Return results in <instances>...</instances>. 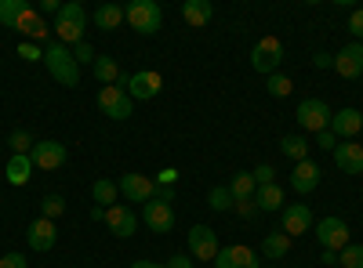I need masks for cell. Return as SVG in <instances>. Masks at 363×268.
I'll return each instance as SVG.
<instances>
[{"label": "cell", "mask_w": 363, "mask_h": 268, "mask_svg": "<svg viewBox=\"0 0 363 268\" xmlns=\"http://www.w3.org/2000/svg\"><path fill=\"white\" fill-rule=\"evenodd\" d=\"M44 66H48V73L62 83V87H77L80 83V66L73 62V51L66 47V44H48L44 47Z\"/></svg>", "instance_id": "cell-1"}, {"label": "cell", "mask_w": 363, "mask_h": 268, "mask_svg": "<svg viewBox=\"0 0 363 268\" xmlns=\"http://www.w3.org/2000/svg\"><path fill=\"white\" fill-rule=\"evenodd\" d=\"M124 22L135 29V33L153 37L160 29V22H164V11H160V4H153V0H131V4L124 8Z\"/></svg>", "instance_id": "cell-2"}, {"label": "cell", "mask_w": 363, "mask_h": 268, "mask_svg": "<svg viewBox=\"0 0 363 268\" xmlns=\"http://www.w3.org/2000/svg\"><path fill=\"white\" fill-rule=\"evenodd\" d=\"M84 29H87V11L80 4H62L55 18V33H58V44H80L84 40Z\"/></svg>", "instance_id": "cell-3"}, {"label": "cell", "mask_w": 363, "mask_h": 268, "mask_svg": "<svg viewBox=\"0 0 363 268\" xmlns=\"http://www.w3.org/2000/svg\"><path fill=\"white\" fill-rule=\"evenodd\" d=\"M280 62H284V44H280L277 37H262V40L255 44V51H251V66H255L258 73L272 76V73L280 69Z\"/></svg>", "instance_id": "cell-4"}, {"label": "cell", "mask_w": 363, "mask_h": 268, "mask_svg": "<svg viewBox=\"0 0 363 268\" xmlns=\"http://www.w3.org/2000/svg\"><path fill=\"white\" fill-rule=\"evenodd\" d=\"M316 240H320L323 250H335V254L352 243V240H349V225H345L342 218H335V214L323 218V221H316Z\"/></svg>", "instance_id": "cell-5"}, {"label": "cell", "mask_w": 363, "mask_h": 268, "mask_svg": "<svg viewBox=\"0 0 363 268\" xmlns=\"http://www.w3.org/2000/svg\"><path fill=\"white\" fill-rule=\"evenodd\" d=\"M330 116H335V112H330L327 102H320V98L298 102V127H306V131H313V134H320V131L330 127Z\"/></svg>", "instance_id": "cell-6"}, {"label": "cell", "mask_w": 363, "mask_h": 268, "mask_svg": "<svg viewBox=\"0 0 363 268\" xmlns=\"http://www.w3.org/2000/svg\"><path fill=\"white\" fill-rule=\"evenodd\" d=\"M131 95L124 91V87H102V91H99V109L109 116V120H128V116H131Z\"/></svg>", "instance_id": "cell-7"}, {"label": "cell", "mask_w": 363, "mask_h": 268, "mask_svg": "<svg viewBox=\"0 0 363 268\" xmlns=\"http://www.w3.org/2000/svg\"><path fill=\"white\" fill-rule=\"evenodd\" d=\"M218 235H215V228H207V225H193L189 228V254L193 257H200V261H215L218 257Z\"/></svg>", "instance_id": "cell-8"}, {"label": "cell", "mask_w": 363, "mask_h": 268, "mask_svg": "<svg viewBox=\"0 0 363 268\" xmlns=\"http://www.w3.org/2000/svg\"><path fill=\"white\" fill-rule=\"evenodd\" d=\"M29 160H33V167L40 170H58V167H66V145L62 141H37L33 145V153H29Z\"/></svg>", "instance_id": "cell-9"}, {"label": "cell", "mask_w": 363, "mask_h": 268, "mask_svg": "<svg viewBox=\"0 0 363 268\" xmlns=\"http://www.w3.org/2000/svg\"><path fill=\"white\" fill-rule=\"evenodd\" d=\"M160 87H164V80H160L157 69H138L135 76H128V95H131V102H135V98H138V102L157 98Z\"/></svg>", "instance_id": "cell-10"}, {"label": "cell", "mask_w": 363, "mask_h": 268, "mask_svg": "<svg viewBox=\"0 0 363 268\" xmlns=\"http://www.w3.org/2000/svg\"><path fill=\"white\" fill-rule=\"evenodd\" d=\"M116 189L124 192V199H131V203H149V199H153L157 182H149L145 174H120L116 177Z\"/></svg>", "instance_id": "cell-11"}, {"label": "cell", "mask_w": 363, "mask_h": 268, "mask_svg": "<svg viewBox=\"0 0 363 268\" xmlns=\"http://www.w3.org/2000/svg\"><path fill=\"white\" fill-rule=\"evenodd\" d=\"M335 73L345 76V80H356V76L363 73V44H359V40L345 44V47L335 54Z\"/></svg>", "instance_id": "cell-12"}, {"label": "cell", "mask_w": 363, "mask_h": 268, "mask_svg": "<svg viewBox=\"0 0 363 268\" xmlns=\"http://www.w3.org/2000/svg\"><path fill=\"white\" fill-rule=\"evenodd\" d=\"M142 221L153 228V232H171L174 228V206L171 203H157V199H149V203H142Z\"/></svg>", "instance_id": "cell-13"}, {"label": "cell", "mask_w": 363, "mask_h": 268, "mask_svg": "<svg viewBox=\"0 0 363 268\" xmlns=\"http://www.w3.org/2000/svg\"><path fill=\"white\" fill-rule=\"evenodd\" d=\"M359 131H363V112L359 109H338L335 116H330V134H335V138L352 141Z\"/></svg>", "instance_id": "cell-14"}, {"label": "cell", "mask_w": 363, "mask_h": 268, "mask_svg": "<svg viewBox=\"0 0 363 268\" xmlns=\"http://www.w3.org/2000/svg\"><path fill=\"white\" fill-rule=\"evenodd\" d=\"M106 225H109V232L116 235V240H128V235H135V228H138V218L128 211L124 203H113L106 211Z\"/></svg>", "instance_id": "cell-15"}, {"label": "cell", "mask_w": 363, "mask_h": 268, "mask_svg": "<svg viewBox=\"0 0 363 268\" xmlns=\"http://www.w3.org/2000/svg\"><path fill=\"white\" fill-rule=\"evenodd\" d=\"M215 268H262V261L251 247H222L215 257Z\"/></svg>", "instance_id": "cell-16"}, {"label": "cell", "mask_w": 363, "mask_h": 268, "mask_svg": "<svg viewBox=\"0 0 363 268\" xmlns=\"http://www.w3.org/2000/svg\"><path fill=\"white\" fill-rule=\"evenodd\" d=\"M313 228V211L306 203H291L284 206V235H301V232H309Z\"/></svg>", "instance_id": "cell-17"}, {"label": "cell", "mask_w": 363, "mask_h": 268, "mask_svg": "<svg viewBox=\"0 0 363 268\" xmlns=\"http://www.w3.org/2000/svg\"><path fill=\"white\" fill-rule=\"evenodd\" d=\"M335 163H338V170H345V174H363V145H359L356 138H352V141H338Z\"/></svg>", "instance_id": "cell-18"}, {"label": "cell", "mask_w": 363, "mask_h": 268, "mask_svg": "<svg viewBox=\"0 0 363 268\" xmlns=\"http://www.w3.org/2000/svg\"><path fill=\"white\" fill-rule=\"evenodd\" d=\"M316 185H320V167H316L313 160L294 163V170H291V189H294L298 196H306V192H313Z\"/></svg>", "instance_id": "cell-19"}, {"label": "cell", "mask_w": 363, "mask_h": 268, "mask_svg": "<svg viewBox=\"0 0 363 268\" xmlns=\"http://www.w3.org/2000/svg\"><path fill=\"white\" fill-rule=\"evenodd\" d=\"M26 243L33 247V250H51V247L58 243L55 221H48V218H37L33 225H29V232H26Z\"/></svg>", "instance_id": "cell-20"}, {"label": "cell", "mask_w": 363, "mask_h": 268, "mask_svg": "<svg viewBox=\"0 0 363 268\" xmlns=\"http://www.w3.org/2000/svg\"><path fill=\"white\" fill-rule=\"evenodd\" d=\"M182 18H186V25H193V29H203L211 18H215V8H211V0H186V4H182Z\"/></svg>", "instance_id": "cell-21"}, {"label": "cell", "mask_w": 363, "mask_h": 268, "mask_svg": "<svg viewBox=\"0 0 363 268\" xmlns=\"http://www.w3.org/2000/svg\"><path fill=\"white\" fill-rule=\"evenodd\" d=\"M15 29H18V33H22L29 44H33V40L40 44V40L48 37V25H44V18H40L33 8H26V11H22V18L15 22Z\"/></svg>", "instance_id": "cell-22"}, {"label": "cell", "mask_w": 363, "mask_h": 268, "mask_svg": "<svg viewBox=\"0 0 363 268\" xmlns=\"http://www.w3.org/2000/svg\"><path fill=\"white\" fill-rule=\"evenodd\" d=\"M225 189H229L233 203H240V199H255V192H258V185H255L251 170H240V174H233V182H229Z\"/></svg>", "instance_id": "cell-23"}, {"label": "cell", "mask_w": 363, "mask_h": 268, "mask_svg": "<svg viewBox=\"0 0 363 268\" xmlns=\"http://www.w3.org/2000/svg\"><path fill=\"white\" fill-rule=\"evenodd\" d=\"M95 25L106 29V33L120 29V25H124V8H120V4H102V8H95Z\"/></svg>", "instance_id": "cell-24"}, {"label": "cell", "mask_w": 363, "mask_h": 268, "mask_svg": "<svg viewBox=\"0 0 363 268\" xmlns=\"http://www.w3.org/2000/svg\"><path fill=\"white\" fill-rule=\"evenodd\" d=\"M255 203H258V211H280V206H284V189L277 182H272V185H258Z\"/></svg>", "instance_id": "cell-25"}, {"label": "cell", "mask_w": 363, "mask_h": 268, "mask_svg": "<svg viewBox=\"0 0 363 268\" xmlns=\"http://www.w3.org/2000/svg\"><path fill=\"white\" fill-rule=\"evenodd\" d=\"M287 250H291V235H284V232H269L265 240H262V254L269 261H280Z\"/></svg>", "instance_id": "cell-26"}, {"label": "cell", "mask_w": 363, "mask_h": 268, "mask_svg": "<svg viewBox=\"0 0 363 268\" xmlns=\"http://www.w3.org/2000/svg\"><path fill=\"white\" fill-rule=\"evenodd\" d=\"M91 69H95V76H99L106 87L120 83V76H124V73H120V66H116V58H106V54H99V58H95V66H91Z\"/></svg>", "instance_id": "cell-27"}, {"label": "cell", "mask_w": 363, "mask_h": 268, "mask_svg": "<svg viewBox=\"0 0 363 268\" xmlns=\"http://www.w3.org/2000/svg\"><path fill=\"white\" fill-rule=\"evenodd\" d=\"M29 174H33V160H29V156H11V163H8V182H11V185H26Z\"/></svg>", "instance_id": "cell-28"}, {"label": "cell", "mask_w": 363, "mask_h": 268, "mask_svg": "<svg viewBox=\"0 0 363 268\" xmlns=\"http://www.w3.org/2000/svg\"><path fill=\"white\" fill-rule=\"evenodd\" d=\"M280 153H284L287 160L301 163V160H306V153H309V141L301 138V134H287V138L280 141Z\"/></svg>", "instance_id": "cell-29"}, {"label": "cell", "mask_w": 363, "mask_h": 268, "mask_svg": "<svg viewBox=\"0 0 363 268\" xmlns=\"http://www.w3.org/2000/svg\"><path fill=\"white\" fill-rule=\"evenodd\" d=\"M116 182H109V177H102V182H95V189H91V199H95L99 206H106V211H109V206L116 203Z\"/></svg>", "instance_id": "cell-30"}, {"label": "cell", "mask_w": 363, "mask_h": 268, "mask_svg": "<svg viewBox=\"0 0 363 268\" xmlns=\"http://www.w3.org/2000/svg\"><path fill=\"white\" fill-rule=\"evenodd\" d=\"M26 8H29L26 0H0V25L15 29V22L22 18V11H26Z\"/></svg>", "instance_id": "cell-31"}, {"label": "cell", "mask_w": 363, "mask_h": 268, "mask_svg": "<svg viewBox=\"0 0 363 268\" xmlns=\"http://www.w3.org/2000/svg\"><path fill=\"white\" fill-rule=\"evenodd\" d=\"M62 211H66V199H62V196H55V192H51V196H44V199H40V218L55 221Z\"/></svg>", "instance_id": "cell-32"}, {"label": "cell", "mask_w": 363, "mask_h": 268, "mask_svg": "<svg viewBox=\"0 0 363 268\" xmlns=\"http://www.w3.org/2000/svg\"><path fill=\"white\" fill-rule=\"evenodd\" d=\"M8 145L15 148V156H29V153H33V134H29V131H15L11 138H8Z\"/></svg>", "instance_id": "cell-33"}, {"label": "cell", "mask_w": 363, "mask_h": 268, "mask_svg": "<svg viewBox=\"0 0 363 268\" xmlns=\"http://www.w3.org/2000/svg\"><path fill=\"white\" fill-rule=\"evenodd\" d=\"M265 87H269V95H272V98H287L294 83H291V76H284V73H272Z\"/></svg>", "instance_id": "cell-34"}, {"label": "cell", "mask_w": 363, "mask_h": 268, "mask_svg": "<svg viewBox=\"0 0 363 268\" xmlns=\"http://www.w3.org/2000/svg\"><path fill=\"white\" fill-rule=\"evenodd\" d=\"M338 264H342V268H363V247H359V243H349V247L338 254Z\"/></svg>", "instance_id": "cell-35"}, {"label": "cell", "mask_w": 363, "mask_h": 268, "mask_svg": "<svg viewBox=\"0 0 363 268\" xmlns=\"http://www.w3.org/2000/svg\"><path fill=\"white\" fill-rule=\"evenodd\" d=\"M207 203H211V211H233V196H229V189H225V185L211 189Z\"/></svg>", "instance_id": "cell-36"}, {"label": "cell", "mask_w": 363, "mask_h": 268, "mask_svg": "<svg viewBox=\"0 0 363 268\" xmlns=\"http://www.w3.org/2000/svg\"><path fill=\"white\" fill-rule=\"evenodd\" d=\"M95 58H99V54H95V47H91L87 40L73 44V62H77V66H95Z\"/></svg>", "instance_id": "cell-37"}, {"label": "cell", "mask_w": 363, "mask_h": 268, "mask_svg": "<svg viewBox=\"0 0 363 268\" xmlns=\"http://www.w3.org/2000/svg\"><path fill=\"white\" fill-rule=\"evenodd\" d=\"M18 54L26 58V62H44V51H40V44H29V40H22V44H18Z\"/></svg>", "instance_id": "cell-38"}, {"label": "cell", "mask_w": 363, "mask_h": 268, "mask_svg": "<svg viewBox=\"0 0 363 268\" xmlns=\"http://www.w3.org/2000/svg\"><path fill=\"white\" fill-rule=\"evenodd\" d=\"M251 177H255V185H272V177H277V170H272L269 163H262V167H255V170H251Z\"/></svg>", "instance_id": "cell-39"}, {"label": "cell", "mask_w": 363, "mask_h": 268, "mask_svg": "<svg viewBox=\"0 0 363 268\" xmlns=\"http://www.w3.org/2000/svg\"><path fill=\"white\" fill-rule=\"evenodd\" d=\"M349 33L363 44V8H359V11H352V18H349Z\"/></svg>", "instance_id": "cell-40"}, {"label": "cell", "mask_w": 363, "mask_h": 268, "mask_svg": "<svg viewBox=\"0 0 363 268\" xmlns=\"http://www.w3.org/2000/svg\"><path fill=\"white\" fill-rule=\"evenodd\" d=\"M316 145L323 148V153H327V148H330V153H335V148H338V138L330 134V127H327V131H320V134H316Z\"/></svg>", "instance_id": "cell-41"}, {"label": "cell", "mask_w": 363, "mask_h": 268, "mask_svg": "<svg viewBox=\"0 0 363 268\" xmlns=\"http://www.w3.org/2000/svg\"><path fill=\"white\" fill-rule=\"evenodd\" d=\"M174 196H178L174 185H157V189H153V199H157V203H174Z\"/></svg>", "instance_id": "cell-42"}, {"label": "cell", "mask_w": 363, "mask_h": 268, "mask_svg": "<svg viewBox=\"0 0 363 268\" xmlns=\"http://www.w3.org/2000/svg\"><path fill=\"white\" fill-rule=\"evenodd\" d=\"M236 211H240V218H255L258 214V203L255 199H240V203H233Z\"/></svg>", "instance_id": "cell-43"}, {"label": "cell", "mask_w": 363, "mask_h": 268, "mask_svg": "<svg viewBox=\"0 0 363 268\" xmlns=\"http://www.w3.org/2000/svg\"><path fill=\"white\" fill-rule=\"evenodd\" d=\"M0 268H29V264H26L22 254H4V257H0Z\"/></svg>", "instance_id": "cell-44"}, {"label": "cell", "mask_w": 363, "mask_h": 268, "mask_svg": "<svg viewBox=\"0 0 363 268\" xmlns=\"http://www.w3.org/2000/svg\"><path fill=\"white\" fill-rule=\"evenodd\" d=\"M178 182V170L174 167H164L160 174H157V185H174Z\"/></svg>", "instance_id": "cell-45"}, {"label": "cell", "mask_w": 363, "mask_h": 268, "mask_svg": "<svg viewBox=\"0 0 363 268\" xmlns=\"http://www.w3.org/2000/svg\"><path fill=\"white\" fill-rule=\"evenodd\" d=\"M164 268H193V261H189L186 254H174V257H171V261H167Z\"/></svg>", "instance_id": "cell-46"}, {"label": "cell", "mask_w": 363, "mask_h": 268, "mask_svg": "<svg viewBox=\"0 0 363 268\" xmlns=\"http://www.w3.org/2000/svg\"><path fill=\"white\" fill-rule=\"evenodd\" d=\"M313 66H316V69H327V66H335V58H330V54H323V51H320V54L313 58Z\"/></svg>", "instance_id": "cell-47"}, {"label": "cell", "mask_w": 363, "mask_h": 268, "mask_svg": "<svg viewBox=\"0 0 363 268\" xmlns=\"http://www.w3.org/2000/svg\"><path fill=\"white\" fill-rule=\"evenodd\" d=\"M320 261H323V264H338V254H335V250H323Z\"/></svg>", "instance_id": "cell-48"}, {"label": "cell", "mask_w": 363, "mask_h": 268, "mask_svg": "<svg viewBox=\"0 0 363 268\" xmlns=\"http://www.w3.org/2000/svg\"><path fill=\"white\" fill-rule=\"evenodd\" d=\"M131 268H164V264H153V261H135Z\"/></svg>", "instance_id": "cell-49"}, {"label": "cell", "mask_w": 363, "mask_h": 268, "mask_svg": "<svg viewBox=\"0 0 363 268\" xmlns=\"http://www.w3.org/2000/svg\"><path fill=\"white\" fill-rule=\"evenodd\" d=\"M262 268H272V264H262Z\"/></svg>", "instance_id": "cell-50"}]
</instances>
